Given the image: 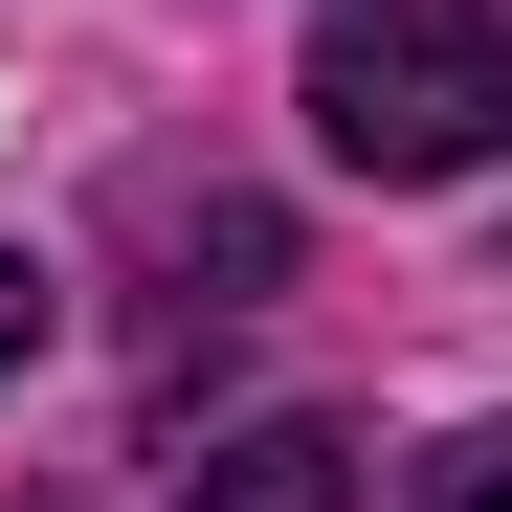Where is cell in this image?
I'll return each mask as SVG.
<instances>
[{"label":"cell","mask_w":512,"mask_h":512,"mask_svg":"<svg viewBox=\"0 0 512 512\" xmlns=\"http://www.w3.org/2000/svg\"><path fill=\"white\" fill-rule=\"evenodd\" d=\"M290 112L334 179H490L512 156V23L490 0H357V23H312Z\"/></svg>","instance_id":"cell-1"},{"label":"cell","mask_w":512,"mask_h":512,"mask_svg":"<svg viewBox=\"0 0 512 512\" xmlns=\"http://www.w3.org/2000/svg\"><path fill=\"white\" fill-rule=\"evenodd\" d=\"M134 245L179 268V312H245V290H290V223L245 201V179H134Z\"/></svg>","instance_id":"cell-2"},{"label":"cell","mask_w":512,"mask_h":512,"mask_svg":"<svg viewBox=\"0 0 512 512\" xmlns=\"http://www.w3.org/2000/svg\"><path fill=\"white\" fill-rule=\"evenodd\" d=\"M179 512H357V446L334 423H245V446H201Z\"/></svg>","instance_id":"cell-3"},{"label":"cell","mask_w":512,"mask_h":512,"mask_svg":"<svg viewBox=\"0 0 512 512\" xmlns=\"http://www.w3.org/2000/svg\"><path fill=\"white\" fill-rule=\"evenodd\" d=\"M401 512H512V423H468V446H446V468H423Z\"/></svg>","instance_id":"cell-4"},{"label":"cell","mask_w":512,"mask_h":512,"mask_svg":"<svg viewBox=\"0 0 512 512\" xmlns=\"http://www.w3.org/2000/svg\"><path fill=\"white\" fill-rule=\"evenodd\" d=\"M23 357H45V268L0 245V379H23Z\"/></svg>","instance_id":"cell-5"}]
</instances>
